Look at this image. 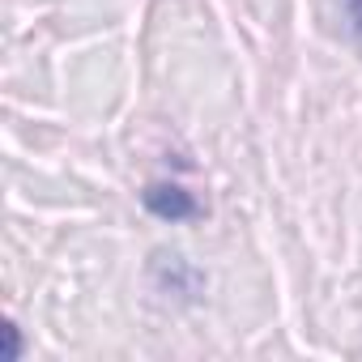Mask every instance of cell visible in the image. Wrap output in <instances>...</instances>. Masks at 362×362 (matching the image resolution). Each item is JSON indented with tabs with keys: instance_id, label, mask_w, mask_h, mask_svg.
<instances>
[{
	"instance_id": "7a4b0ae2",
	"label": "cell",
	"mask_w": 362,
	"mask_h": 362,
	"mask_svg": "<svg viewBox=\"0 0 362 362\" xmlns=\"http://www.w3.org/2000/svg\"><path fill=\"white\" fill-rule=\"evenodd\" d=\"M153 277H162V286L175 290V294H197V290H201V273H197L184 256L158 252V256H153Z\"/></svg>"
},
{
	"instance_id": "3957f363",
	"label": "cell",
	"mask_w": 362,
	"mask_h": 362,
	"mask_svg": "<svg viewBox=\"0 0 362 362\" xmlns=\"http://www.w3.org/2000/svg\"><path fill=\"white\" fill-rule=\"evenodd\" d=\"M345 13H349V26H354V35L362 39V0H345Z\"/></svg>"
},
{
	"instance_id": "6da1fadb",
	"label": "cell",
	"mask_w": 362,
	"mask_h": 362,
	"mask_svg": "<svg viewBox=\"0 0 362 362\" xmlns=\"http://www.w3.org/2000/svg\"><path fill=\"white\" fill-rule=\"evenodd\" d=\"M141 205H145L149 218L170 222V226L197 222V218H201V201H197L184 184H175V179H153V184H145V188H141Z\"/></svg>"
}]
</instances>
